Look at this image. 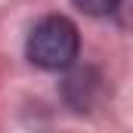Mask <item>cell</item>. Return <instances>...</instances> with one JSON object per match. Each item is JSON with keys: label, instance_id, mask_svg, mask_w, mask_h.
<instances>
[{"label": "cell", "instance_id": "1", "mask_svg": "<svg viewBox=\"0 0 133 133\" xmlns=\"http://www.w3.org/2000/svg\"><path fill=\"white\" fill-rule=\"evenodd\" d=\"M28 59L43 71H65L81 50V37L74 22L65 16H46L28 34Z\"/></svg>", "mask_w": 133, "mask_h": 133}, {"label": "cell", "instance_id": "2", "mask_svg": "<svg viewBox=\"0 0 133 133\" xmlns=\"http://www.w3.org/2000/svg\"><path fill=\"white\" fill-rule=\"evenodd\" d=\"M81 12H87V16H96V19H102V16H111V12H118L121 9V0H71Z\"/></svg>", "mask_w": 133, "mask_h": 133}]
</instances>
